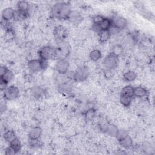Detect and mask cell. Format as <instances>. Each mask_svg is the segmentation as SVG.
Instances as JSON below:
<instances>
[{
	"label": "cell",
	"mask_w": 155,
	"mask_h": 155,
	"mask_svg": "<svg viewBox=\"0 0 155 155\" xmlns=\"http://www.w3.org/2000/svg\"><path fill=\"white\" fill-rule=\"evenodd\" d=\"M8 70V69L5 66H4V65L1 66V68H0V76L3 75Z\"/></svg>",
	"instance_id": "836d02e7"
},
{
	"label": "cell",
	"mask_w": 155,
	"mask_h": 155,
	"mask_svg": "<svg viewBox=\"0 0 155 155\" xmlns=\"http://www.w3.org/2000/svg\"><path fill=\"white\" fill-rule=\"evenodd\" d=\"M53 35L56 39L62 41L67 36V28L62 25H58L54 28Z\"/></svg>",
	"instance_id": "ba28073f"
},
{
	"label": "cell",
	"mask_w": 155,
	"mask_h": 155,
	"mask_svg": "<svg viewBox=\"0 0 155 155\" xmlns=\"http://www.w3.org/2000/svg\"><path fill=\"white\" fill-rule=\"evenodd\" d=\"M121 51H122L121 47L119 45H116V46H115L114 47L113 51L112 52L114 53L115 54H116V55H117L119 56V55L121 53Z\"/></svg>",
	"instance_id": "4dcf8cb0"
},
{
	"label": "cell",
	"mask_w": 155,
	"mask_h": 155,
	"mask_svg": "<svg viewBox=\"0 0 155 155\" xmlns=\"http://www.w3.org/2000/svg\"><path fill=\"white\" fill-rule=\"evenodd\" d=\"M93 115H94V111L92 110H91L87 111V113L86 114V117H87L88 119H90L93 117Z\"/></svg>",
	"instance_id": "e575fe53"
},
{
	"label": "cell",
	"mask_w": 155,
	"mask_h": 155,
	"mask_svg": "<svg viewBox=\"0 0 155 155\" xmlns=\"http://www.w3.org/2000/svg\"><path fill=\"white\" fill-rule=\"evenodd\" d=\"M10 146L12 147L16 153L19 152L21 149V143L17 137L10 142Z\"/></svg>",
	"instance_id": "cb8c5ba5"
},
{
	"label": "cell",
	"mask_w": 155,
	"mask_h": 155,
	"mask_svg": "<svg viewBox=\"0 0 155 155\" xmlns=\"http://www.w3.org/2000/svg\"><path fill=\"white\" fill-rule=\"evenodd\" d=\"M5 153V154H7V155H13V154H16L17 153L15 151V150L12 147H11L10 146H9V147H8L6 148Z\"/></svg>",
	"instance_id": "f546056e"
},
{
	"label": "cell",
	"mask_w": 155,
	"mask_h": 155,
	"mask_svg": "<svg viewBox=\"0 0 155 155\" xmlns=\"http://www.w3.org/2000/svg\"><path fill=\"white\" fill-rule=\"evenodd\" d=\"M131 101H132L131 97L123 96H120V102L122 104V105H123L124 107L130 106L131 104Z\"/></svg>",
	"instance_id": "4316f807"
},
{
	"label": "cell",
	"mask_w": 155,
	"mask_h": 155,
	"mask_svg": "<svg viewBox=\"0 0 155 155\" xmlns=\"http://www.w3.org/2000/svg\"><path fill=\"white\" fill-rule=\"evenodd\" d=\"M111 33L109 30H102L99 33V39L101 42H107L111 37Z\"/></svg>",
	"instance_id": "ac0fdd59"
},
{
	"label": "cell",
	"mask_w": 155,
	"mask_h": 155,
	"mask_svg": "<svg viewBox=\"0 0 155 155\" xmlns=\"http://www.w3.org/2000/svg\"><path fill=\"white\" fill-rule=\"evenodd\" d=\"M108 30H109L110 33H111V34H116V33H119V31H120V30H119L117 28H116V27L115 26H114L113 25H111V27L109 28Z\"/></svg>",
	"instance_id": "1f68e13d"
},
{
	"label": "cell",
	"mask_w": 155,
	"mask_h": 155,
	"mask_svg": "<svg viewBox=\"0 0 155 155\" xmlns=\"http://www.w3.org/2000/svg\"><path fill=\"white\" fill-rule=\"evenodd\" d=\"M16 134L13 130H7L4 134V139L8 142H11L16 138Z\"/></svg>",
	"instance_id": "44dd1931"
},
{
	"label": "cell",
	"mask_w": 155,
	"mask_h": 155,
	"mask_svg": "<svg viewBox=\"0 0 155 155\" xmlns=\"http://www.w3.org/2000/svg\"><path fill=\"white\" fill-rule=\"evenodd\" d=\"M113 25L111 19L104 18L102 22L99 24V26L102 30H108Z\"/></svg>",
	"instance_id": "2e32d148"
},
{
	"label": "cell",
	"mask_w": 155,
	"mask_h": 155,
	"mask_svg": "<svg viewBox=\"0 0 155 155\" xmlns=\"http://www.w3.org/2000/svg\"><path fill=\"white\" fill-rule=\"evenodd\" d=\"M47 61L41 59H31L28 62L27 67L31 73H36L44 68V63Z\"/></svg>",
	"instance_id": "5b68a950"
},
{
	"label": "cell",
	"mask_w": 155,
	"mask_h": 155,
	"mask_svg": "<svg viewBox=\"0 0 155 155\" xmlns=\"http://www.w3.org/2000/svg\"><path fill=\"white\" fill-rule=\"evenodd\" d=\"M111 21L113 25L120 30L125 28L127 25L126 19L121 16H115L111 19Z\"/></svg>",
	"instance_id": "9c48e42d"
},
{
	"label": "cell",
	"mask_w": 155,
	"mask_h": 155,
	"mask_svg": "<svg viewBox=\"0 0 155 155\" xmlns=\"http://www.w3.org/2000/svg\"><path fill=\"white\" fill-rule=\"evenodd\" d=\"M38 54L40 59L47 61L53 59L57 56L58 53L55 48L50 46H45L42 47L38 51Z\"/></svg>",
	"instance_id": "7a4b0ae2"
},
{
	"label": "cell",
	"mask_w": 155,
	"mask_h": 155,
	"mask_svg": "<svg viewBox=\"0 0 155 155\" xmlns=\"http://www.w3.org/2000/svg\"><path fill=\"white\" fill-rule=\"evenodd\" d=\"M119 64V56L115 54L114 53L111 52L104 59L103 64L106 70H111L118 65Z\"/></svg>",
	"instance_id": "3957f363"
},
{
	"label": "cell",
	"mask_w": 155,
	"mask_h": 155,
	"mask_svg": "<svg viewBox=\"0 0 155 155\" xmlns=\"http://www.w3.org/2000/svg\"><path fill=\"white\" fill-rule=\"evenodd\" d=\"M56 71L61 74H65L69 68V62L65 58L60 59L56 63L55 66Z\"/></svg>",
	"instance_id": "52a82bcc"
},
{
	"label": "cell",
	"mask_w": 155,
	"mask_h": 155,
	"mask_svg": "<svg viewBox=\"0 0 155 155\" xmlns=\"http://www.w3.org/2000/svg\"><path fill=\"white\" fill-rule=\"evenodd\" d=\"M92 30L95 31V32H97V33H99L100 31H102L100 26H99V24H93L92 25Z\"/></svg>",
	"instance_id": "d6a6232c"
},
{
	"label": "cell",
	"mask_w": 155,
	"mask_h": 155,
	"mask_svg": "<svg viewBox=\"0 0 155 155\" xmlns=\"http://www.w3.org/2000/svg\"><path fill=\"white\" fill-rule=\"evenodd\" d=\"M147 90L142 87L134 88V96L138 97H143L147 95Z\"/></svg>",
	"instance_id": "d6986e66"
},
{
	"label": "cell",
	"mask_w": 155,
	"mask_h": 155,
	"mask_svg": "<svg viewBox=\"0 0 155 155\" xmlns=\"http://www.w3.org/2000/svg\"><path fill=\"white\" fill-rule=\"evenodd\" d=\"M90 58L93 61H97L99 59H100L102 57V53L101 52L100 50H97V49H95L92 50L90 54H89Z\"/></svg>",
	"instance_id": "603a6c76"
},
{
	"label": "cell",
	"mask_w": 155,
	"mask_h": 155,
	"mask_svg": "<svg viewBox=\"0 0 155 155\" xmlns=\"http://www.w3.org/2000/svg\"><path fill=\"white\" fill-rule=\"evenodd\" d=\"M118 130H119L117 127L113 124H108L107 127L105 130V131L111 136H116Z\"/></svg>",
	"instance_id": "d4e9b609"
},
{
	"label": "cell",
	"mask_w": 155,
	"mask_h": 155,
	"mask_svg": "<svg viewBox=\"0 0 155 155\" xmlns=\"http://www.w3.org/2000/svg\"><path fill=\"white\" fill-rule=\"evenodd\" d=\"M104 18L101 15H96L93 18V24H99Z\"/></svg>",
	"instance_id": "f1b7e54d"
},
{
	"label": "cell",
	"mask_w": 155,
	"mask_h": 155,
	"mask_svg": "<svg viewBox=\"0 0 155 155\" xmlns=\"http://www.w3.org/2000/svg\"><path fill=\"white\" fill-rule=\"evenodd\" d=\"M89 74V70L85 66H82L76 69L73 75V79L76 82H82L87 79Z\"/></svg>",
	"instance_id": "277c9868"
},
{
	"label": "cell",
	"mask_w": 155,
	"mask_h": 155,
	"mask_svg": "<svg viewBox=\"0 0 155 155\" xmlns=\"http://www.w3.org/2000/svg\"><path fill=\"white\" fill-rule=\"evenodd\" d=\"M42 134V129L39 127H35L30 130L28 133L30 140H38Z\"/></svg>",
	"instance_id": "30bf717a"
},
{
	"label": "cell",
	"mask_w": 155,
	"mask_h": 155,
	"mask_svg": "<svg viewBox=\"0 0 155 155\" xmlns=\"http://www.w3.org/2000/svg\"><path fill=\"white\" fill-rule=\"evenodd\" d=\"M31 93H32V95L35 97L39 98L44 94V91H43V90L41 87H36L33 88V90L31 91Z\"/></svg>",
	"instance_id": "484cf974"
},
{
	"label": "cell",
	"mask_w": 155,
	"mask_h": 155,
	"mask_svg": "<svg viewBox=\"0 0 155 155\" xmlns=\"http://www.w3.org/2000/svg\"><path fill=\"white\" fill-rule=\"evenodd\" d=\"M119 142L120 145L125 148H128L131 147L133 144L132 139L128 135L125 136L122 139L119 140Z\"/></svg>",
	"instance_id": "e0dca14e"
},
{
	"label": "cell",
	"mask_w": 155,
	"mask_h": 155,
	"mask_svg": "<svg viewBox=\"0 0 155 155\" xmlns=\"http://www.w3.org/2000/svg\"><path fill=\"white\" fill-rule=\"evenodd\" d=\"M120 96L132 98L134 96V88L131 85H127L124 87L121 90Z\"/></svg>",
	"instance_id": "4fadbf2b"
},
{
	"label": "cell",
	"mask_w": 155,
	"mask_h": 155,
	"mask_svg": "<svg viewBox=\"0 0 155 155\" xmlns=\"http://www.w3.org/2000/svg\"><path fill=\"white\" fill-rule=\"evenodd\" d=\"M28 16V12H23L19 10H16L15 12L13 19L16 21H22L25 19Z\"/></svg>",
	"instance_id": "5bb4252c"
},
{
	"label": "cell",
	"mask_w": 155,
	"mask_h": 155,
	"mask_svg": "<svg viewBox=\"0 0 155 155\" xmlns=\"http://www.w3.org/2000/svg\"><path fill=\"white\" fill-rule=\"evenodd\" d=\"M0 78H1L0 82L8 84V83L10 82V81H11V80L13 79V73L12 71L8 70L3 75L1 76Z\"/></svg>",
	"instance_id": "9a60e30c"
},
{
	"label": "cell",
	"mask_w": 155,
	"mask_h": 155,
	"mask_svg": "<svg viewBox=\"0 0 155 155\" xmlns=\"http://www.w3.org/2000/svg\"><path fill=\"white\" fill-rule=\"evenodd\" d=\"M67 19L73 24H78L82 21V16L78 12L71 11Z\"/></svg>",
	"instance_id": "7c38bea8"
},
{
	"label": "cell",
	"mask_w": 155,
	"mask_h": 155,
	"mask_svg": "<svg viewBox=\"0 0 155 155\" xmlns=\"http://www.w3.org/2000/svg\"><path fill=\"white\" fill-rule=\"evenodd\" d=\"M128 135L127 133L125 131V130H118L116 135V139L119 140L122 139L123 138H124L125 136H127Z\"/></svg>",
	"instance_id": "83f0119b"
},
{
	"label": "cell",
	"mask_w": 155,
	"mask_h": 155,
	"mask_svg": "<svg viewBox=\"0 0 155 155\" xmlns=\"http://www.w3.org/2000/svg\"><path fill=\"white\" fill-rule=\"evenodd\" d=\"M19 95V90L16 86H10L7 87L4 92V98L5 100L10 101L17 98Z\"/></svg>",
	"instance_id": "8992f818"
},
{
	"label": "cell",
	"mask_w": 155,
	"mask_h": 155,
	"mask_svg": "<svg viewBox=\"0 0 155 155\" xmlns=\"http://www.w3.org/2000/svg\"><path fill=\"white\" fill-rule=\"evenodd\" d=\"M137 75L133 71H128L123 75L124 79L127 82H131L136 79Z\"/></svg>",
	"instance_id": "ffe728a7"
},
{
	"label": "cell",
	"mask_w": 155,
	"mask_h": 155,
	"mask_svg": "<svg viewBox=\"0 0 155 155\" xmlns=\"http://www.w3.org/2000/svg\"><path fill=\"white\" fill-rule=\"evenodd\" d=\"M71 10L68 4L64 2L56 3L51 9V15L58 19H67Z\"/></svg>",
	"instance_id": "6da1fadb"
},
{
	"label": "cell",
	"mask_w": 155,
	"mask_h": 155,
	"mask_svg": "<svg viewBox=\"0 0 155 155\" xmlns=\"http://www.w3.org/2000/svg\"><path fill=\"white\" fill-rule=\"evenodd\" d=\"M15 12V10L10 7L4 8L2 12V19L5 21L12 19L14 17Z\"/></svg>",
	"instance_id": "8fae6325"
},
{
	"label": "cell",
	"mask_w": 155,
	"mask_h": 155,
	"mask_svg": "<svg viewBox=\"0 0 155 155\" xmlns=\"http://www.w3.org/2000/svg\"><path fill=\"white\" fill-rule=\"evenodd\" d=\"M29 7L30 5L27 1H21L18 2L17 3V10L23 12H28L29 10Z\"/></svg>",
	"instance_id": "7402d4cb"
}]
</instances>
